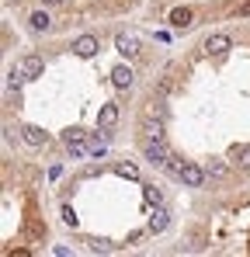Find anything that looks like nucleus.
<instances>
[{
    "instance_id": "1",
    "label": "nucleus",
    "mask_w": 250,
    "mask_h": 257,
    "mask_svg": "<svg viewBox=\"0 0 250 257\" xmlns=\"http://www.w3.org/2000/svg\"><path fill=\"white\" fill-rule=\"evenodd\" d=\"M143 153H146V160H150L153 167H167V160L174 157V150L167 146L164 139H153V143H143Z\"/></svg>"
},
{
    "instance_id": "2",
    "label": "nucleus",
    "mask_w": 250,
    "mask_h": 257,
    "mask_svg": "<svg viewBox=\"0 0 250 257\" xmlns=\"http://www.w3.org/2000/svg\"><path fill=\"white\" fill-rule=\"evenodd\" d=\"M63 143H66V150H70L73 157H90V143H87V132H83V128L63 132Z\"/></svg>"
},
{
    "instance_id": "3",
    "label": "nucleus",
    "mask_w": 250,
    "mask_h": 257,
    "mask_svg": "<svg viewBox=\"0 0 250 257\" xmlns=\"http://www.w3.org/2000/svg\"><path fill=\"white\" fill-rule=\"evenodd\" d=\"M202 49H205V56H226L233 49V39L222 35V32H215V35H208L205 42H202Z\"/></svg>"
},
{
    "instance_id": "4",
    "label": "nucleus",
    "mask_w": 250,
    "mask_h": 257,
    "mask_svg": "<svg viewBox=\"0 0 250 257\" xmlns=\"http://www.w3.org/2000/svg\"><path fill=\"white\" fill-rule=\"evenodd\" d=\"M143 143H153V139H164V118H157V115H146L143 118Z\"/></svg>"
},
{
    "instance_id": "5",
    "label": "nucleus",
    "mask_w": 250,
    "mask_h": 257,
    "mask_svg": "<svg viewBox=\"0 0 250 257\" xmlns=\"http://www.w3.org/2000/svg\"><path fill=\"white\" fill-rule=\"evenodd\" d=\"M208 177L205 167H198V164H184V171H181V177L177 181H184L188 188H202V181Z\"/></svg>"
},
{
    "instance_id": "6",
    "label": "nucleus",
    "mask_w": 250,
    "mask_h": 257,
    "mask_svg": "<svg viewBox=\"0 0 250 257\" xmlns=\"http://www.w3.org/2000/svg\"><path fill=\"white\" fill-rule=\"evenodd\" d=\"M115 125H118V104L108 101V104H101V111H97V128L108 132V128H115Z\"/></svg>"
},
{
    "instance_id": "7",
    "label": "nucleus",
    "mask_w": 250,
    "mask_h": 257,
    "mask_svg": "<svg viewBox=\"0 0 250 257\" xmlns=\"http://www.w3.org/2000/svg\"><path fill=\"white\" fill-rule=\"evenodd\" d=\"M132 80H136L132 66H125V63H118V66L111 70V84L118 87V90H129V87H132Z\"/></svg>"
},
{
    "instance_id": "8",
    "label": "nucleus",
    "mask_w": 250,
    "mask_h": 257,
    "mask_svg": "<svg viewBox=\"0 0 250 257\" xmlns=\"http://www.w3.org/2000/svg\"><path fill=\"white\" fill-rule=\"evenodd\" d=\"M97 49H101V45H97V39H94V35H80V39L73 42V52H77L80 59H90V56H97Z\"/></svg>"
},
{
    "instance_id": "9",
    "label": "nucleus",
    "mask_w": 250,
    "mask_h": 257,
    "mask_svg": "<svg viewBox=\"0 0 250 257\" xmlns=\"http://www.w3.org/2000/svg\"><path fill=\"white\" fill-rule=\"evenodd\" d=\"M167 226H170V212H167L164 205H157V209H153V215H150V233H153V236H160Z\"/></svg>"
},
{
    "instance_id": "10",
    "label": "nucleus",
    "mask_w": 250,
    "mask_h": 257,
    "mask_svg": "<svg viewBox=\"0 0 250 257\" xmlns=\"http://www.w3.org/2000/svg\"><path fill=\"white\" fill-rule=\"evenodd\" d=\"M21 70H25V77H28V80H35V77H42L45 63H42L39 52H28V56H25V63H21Z\"/></svg>"
},
{
    "instance_id": "11",
    "label": "nucleus",
    "mask_w": 250,
    "mask_h": 257,
    "mask_svg": "<svg viewBox=\"0 0 250 257\" xmlns=\"http://www.w3.org/2000/svg\"><path fill=\"white\" fill-rule=\"evenodd\" d=\"M167 21H170V28H188V25H191V21H195V14H191V11H188V7H174V11H170V18H167Z\"/></svg>"
},
{
    "instance_id": "12",
    "label": "nucleus",
    "mask_w": 250,
    "mask_h": 257,
    "mask_svg": "<svg viewBox=\"0 0 250 257\" xmlns=\"http://www.w3.org/2000/svg\"><path fill=\"white\" fill-rule=\"evenodd\" d=\"M115 49H118L122 56L132 59V56L139 52V39H136V35H118V39H115Z\"/></svg>"
},
{
    "instance_id": "13",
    "label": "nucleus",
    "mask_w": 250,
    "mask_h": 257,
    "mask_svg": "<svg viewBox=\"0 0 250 257\" xmlns=\"http://www.w3.org/2000/svg\"><path fill=\"white\" fill-rule=\"evenodd\" d=\"M21 136H25L28 146H45V128H39V125H25Z\"/></svg>"
},
{
    "instance_id": "14",
    "label": "nucleus",
    "mask_w": 250,
    "mask_h": 257,
    "mask_svg": "<svg viewBox=\"0 0 250 257\" xmlns=\"http://www.w3.org/2000/svg\"><path fill=\"white\" fill-rule=\"evenodd\" d=\"M28 25H32V32H49V28H52V18H49L45 11H35V14L28 18Z\"/></svg>"
},
{
    "instance_id": "15",
    "label": "nucleus",
    "mask_w": 250,
    "mask_h": 257,
    "mask_svg": "<svg viewBox=\"0 0 250 257\" xmlns=\"http://www.w3.org/2000/svg\"><path fill=\"white\" fill-rule=\"evenodd\" d=\"M115 174H118V177H129V181H139V167H136L132 160H122V164H115Z\"/></svg>"
},
{
    "instance_id": "16",
    "label": "nucleus",
    "mask_w": 250,
    "mask_h": 257,
    "mask_svg": "<svg viewBox=\"0 0 250 257\" xmlns=\"http://www.w3.org/2000/svg\"><path fill=\"white\" fill-rule=\"evenodd\" d=\"M90 157H108V136H101V139H90Z\"/></svg>"
},
{
    "instance_id": "17",
    "label": "nucleus",
    "mask_w": 250,
    "mask_h": 257,
    "mask_svg": "<svg viewBox=\"0 0 250 257\" xmlns=\"http://www.w3.org/2000/svg\"><path fill=\"white\" fill-rule=\"evenodd\" d=\"M143 191H146V205H153V209H157V205H164V191H160V188H153V184H146Z\"/></svg>"
},
{
    "instance_id": "18",
    "label": "nucleus",
    "mask_w": 250,
    "mask_h": 257,
    "mask_svg": "<svg viewBox=\"0 0 250 257\" xmlns=\"http://www.w3.org/2000/svg\"><path fill=\"white\" fill-rule=\"evenodd\" d=\"M184 164H188V160H181V157H170V160H167V167H164V171L170 174V177H181V171H184Z\"/></svg>"
},
{
    "instance_id": "19",
    "label": "nucleus",
    "mask_w": 250,
    "mask_h": 257,
    "mask_svg": "<svg viewBox=\"0 0 250 257\" xmlns=\"http://www.w3.org/2000/svg\"><path fill=\"white\" fill-rule=\"evenodd\" d=\"M205 171H208V177H226V171H229V167H226L222 160H208Z\"/></svg>"
},
{
    "instance_id": "20",
    "label": "nucleus",
    "mask_w": 250,
    "mask_h": 257,
    "mask_svg": "<svg viewBox=\"0 0 250 257\" xmlns=\"http://www.w3.org/2000/svg\"><path fill=\"white\" fill-rule=\"evenodd\" d=\"M236 164H240L243 171H250V146H240V150H236Z\"/></svg>"
},
{
    "instance_id": "21",
    "label": "nucleus",
    "mask_w": 250,
    "mask_h": 257,
    "mask_svg": "<svg viewBox=\"0 0 250 257\" xmlns=\"http://www.w3.org/2000/svg\"><path fill=\"white\" fill-rule=\"evenodd\" d=\"M63 222H66V226H77V222H80L77 212H73V205H63Z\"/></svg>"
},
{
    "instance_id": "22",
    "label": "nucleus",
    "mask_w": 250,
    "mask_h": 257,
    "mask_svg": "<svg viewBox=\"0 0 250 257\" xmlns=\"http://www.w3.org/2000/svg\"><path fill=\"white\" fill-rule=\"evenodd\" d=\"M174 90V73H167L164 80H160V94H170Z\"/></svg>"
},
{
    "instance_id": "23",
    "label": "nucleus",
    "mask_w": 250,
    "mask_h": 257,
    "mask_svg": "<svg viewBox=\"0 0 250 257\" xmlns=\"http://www.w3.org/2000/svg\"><path fill=\"white\" fill-rule=\"evenodd\" d=\"M42 4H45V7H49V4H59V0H42Z\"/></svg>"
}]
</instances>
